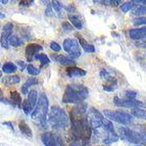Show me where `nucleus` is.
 Masks as SVG:
<instances>
[{"mask_svg":"<svg viewBox=\"0 0 146 146\" xmlns=\"http://www.w3.org/2000/svg\"><path fill=\"white\" fill-rule=\"evenodd\" d=\"M89 96V91L87 87L80 84H70L66 86L62 96L63 103H73V104H80L83 103L84 100Z\"/></svg>","mask_w":146,"mask_h":146,"instance_id":"obj_1","label":"nucleus"},{"mask_svg":"<svg viewBox=\"0 0 146 146\" xmlns=\"http://www.w3.org/2000/svg\"><path fill=\"white\" fill-rule=\"evenodd\" d=\"M47 123L53 130H66L70 124V119L64 110L54 105L48 112Z\"/></svg>","mask_w":146,"mask_h":146,"instance_id":"obj_2","label":"nucleus"},{"mask_svg":"<svg viewBox=\"0 0 146 146\" xmlns=\"http://www.w3.org/2000/svg\"><path fill=\"white\" fill-rule=\"evenodd\" d=\"M49 101L45 93H41L39 96V100L37 102L35 110L32 111L31 117L35 122L41 125L43 128L47 126V113L49 112Z\"/></svg>","mask_w":146,"mask_h":146,"instance_id":"obj_3","label":"nucleus"},{"mask_svg":"<svg viewBox=\"0 0 146 146\" xmlns=\"http://www.w3.org/2000/svg\"><path fill=\"white\" fill-rule=\"evenodd\" d=\"M103 113L110 122H115L119 125L128 126V125H131L133 122V117L131 115V113H128V112L123 111V110H105Z\"/></svg>","mask_w":146,"mask_h":146,"instance_id":"obj_4","label":"nucleus"},{"mask_svg":"<svg viewBox=\"0 0 146 146\" xmlns=\"http://www.w3.org/2000/svg\"><path fill=\"white\" fill-rule=\"evenodd\" d=\"M87 119L88 123L90 125V127L92 129L97 130L99 128H102L103 123H104V117L102 115V113L99 111L98 110L94 108V107H90L87 111Z\"/></svg>","mask_w":146,"mask_h":146,"instance_id":"obj_5","label":"nucleus"},{"mask_svg":"<svg viewBox=\"0 0 146 146\" xmlns=\"http://www.w3.org/2000/svg\"><path fill=\"white\" fill-rule=\"evenodd\" d=\"M125 138H126L127 141L134 144V145H146V138L144 136V134H141V133L134 131V130L130 129V128L125 129Z\"/></svg>","mask_w":146,"mask_h":146,"instance_id":"obj_6","label":"nucleus"},{"mask_svg":"<svg viewBox=\"0 0 146 146\" xmlns=\"http://www.w3.org/2000/svg\"><path fill=\"white\" fill-rule=\"evenodd\" d=\"M63 49L68 52L72 57H79L81 56L80 44L75 39H66L63 41Z\"/></svg>","mask_w":146,"mask_h":146,"instance_id":"obj_7","label":"nucleus"},{"mask_svg":"<svg viewBox=\"0 0 146 146\" xmlns=\"http://www.w3.org/2000/svg\"><path fill=\"white\" fill-rule=\"evenodd\" d=\"M113 103L115 105L119 107H127V108H142L144 106L145 103L141 102V101H138V100H131L128 99V98H125V99H122V98L117 97L115 96L113 98Z\"/></svg>","mask_w":146,"mask_h":146,"instance_id":"obj_8","label":"nucleus"},{"mask_svg":"<svg viewBox=\"0 0 146 146\" xmlns=\"http://www.w3.org/2000/svg\"><path fill=\"white\" fill-rule=\"evenodd\" d=\"M12 32H13V25L11 23H8L3 27L0 38V44L3 48L7 49L9 47V38L12 36Z\"/></svg>","mask_w":146,"mask_h":146,"instance_id":"obj_9","label":"nucleus"},{"mask_svg":"<svg viewBox=\"0 0 146 146\" xmlns=\"http://www.w3.org/2000/svg\"><path fill=\"white\" fill-rule=\"evenodd\" d=\"M41 140L45 146H59L60 140L51 132H44L41 136Z\"/></svg>","mask_w":146,"mask_h":146,"instance_id":"obj_10","label":"nucleus"},{"mask_svg":"<svg viewBox=\"0 0 146 146\" xmlns=\"http://www.w3.org/2000/svg\"><path fill=\"white\" fill-rule=\"evenodd\" d=\"M43 47L39 44H34V43H31L29 45H27L26 47V57H27V60L31 62L34 58V56L37 55V53L39 51H41Z\"/></svg>","mask_w":146,"mask_h":146,"instance_id":"obj_11","label":"nucleus"},{"mask_svg":"<svg viewBox=\"0 0 146 146\" xmlns=\"http://www.w3.org/2000/svg\"><path fill=\"white\" fill-rule=\"evenodd\" d=\"M51 59L56 62H58L61 66H75L76 62L74 59L70 58L68 56L61 55V54H51Z\"/></svg>","mask_w":146,"mask_h":146,"instance_id":"obj_12","label":"nucleus"},{"mask_svg":"<svg viewBox=\"0 0 146 146\" xmlns=\"http://www.w3.org/2000/svg\"><path fill=\"white\" fill-rule=\"evenodd\" d=\"M131 39L137 40V41H141L146 38V26L142 28H136V29H132L129 32Z\"/></svg>","mask_w":146,"mask_h":146,"instance_id":"obj_13","label":"nucleus"},{"mask_svg":"<svg viewBox=\"0 0 146 146\" xmlns=\"http://www.w3.org/2000/svg\"><path fill=\"white\" fill-rule=\"evenodd\" d=\"M87 72L83 68H77V66H68L66 68V75L70 78H77V77H84Z\"/></svg>","mask_w":146,"mask_h":146,"instance_id":"obj_14","label":"nucleus"},{"mask_svg":"<svg viewBox=\"0 0 146 146\" xmlns=\"http://www.w3.org/2000/svg\"><path fill=\"white\" fill-rule=\"evenodd\" d=\"M76 36L78 37L80 46H82V48L84 49V51H85L86 53H93V52H95V47L93 46L92 44H89L85 39H84L83 37L80 36L79 34H76Z\"/></svg>","mask_w":146,"mask_h":146,"instance_id":"obj_15","label":"nucleus"},{"mask_svg":"<svg viewBox=\"0 0 146 146\" xmlns=\"http://www.w3.org/2000/svg\"><path fill=\"white\" fill-rule=\"evenodd\" d=\"M9 101L13 106H17V107H19V108H22L23 99H22V95H21L19 92H17V91H11V92H10Z\"/></svg>","mask_w":146,"mask_h":146,"instance_id":"obj_16","label":"nucleus"},{"mask_svg":"<svg viewBox=\"0 0 146 146\" xmlns=\"http://www.w3.org/2000/svg\"><path fill=\"white\" fill-rule=\"evenodd\" d=\"M28 102L30 103V106H31L32 111L35 110V107L37 105V102H38V93H37L36 90H31L28 93Z\"/></svg>","mask_w":146,"mask_h":146,"instance_id":"obj_17","label":"nucleus"},{"mask_svg":"<svg viewBox=\"0 0 146 146\" xmlns=\"http://www.w3.org/2000/svg\"><path fill=\"white\" fill-rule=\"evenodd\" d=\"M19 128H20V131L25 137H27V138H32L33 136V132H32L31 128L29 127V125L27 124L26 122L24 121H21L19 123Z\"/></svg>","mask_w":146,"mask_h":146,"instance_id":"obj_18","label":"nucleus"},{"mask_svg":"<svg viewBox=\"0 0 146 146\" xmlns=\"http://www.w3.org/2000/svg\"><path fill=\"white\" fill-rule=\"evenodd\" d=\"M39 83V81H38V79L34 78V77H31V78H29L27 81H26V83L23 85L22 87V93L24 95L28 94L29 93V88L32 87V86L34 85H37V84Z\"/></svg>","mask_w":146,"mask_h":146,"instance_id":"obj_19","label":"nucleus"},{"mask_svg":"<svg viewBox=\"0 0 146 146\" xmlns=\"http://www.w3.org/2000/svg\"><path fill=\"white\" fill-rule=\"evenodd\" d=\"M3 84L5 85H8V86H11V85H17L21 82V77L17 75H12V76H7V77H5L4 79L2 80Z\"/></svg>","mask_w":146,"mask_h":146,"instance_id":"obj_20","label":"nucleus"},{"mask_svg":"<svg viewBox=\"0 0 146 146\" xmlns=\"http://www.w3.org/2000/svg\"><path fill=\"white\" fill-rule=\"evenodd\" d=\"M132 15L137 17H145L146 15V6L144 5H134V7L132 8Z\"/></svg>","mask_w":146,"mask_h":146,"instance_id":"obj_21","label":"nucleus"},{"mask_svg":"<svg viewBox=\"0 0 146 146\" xmlns=\"http://www.w3.org/2000/svg\"><path fill=\"white\" fill-rule=\"evenodd\" d=\"M68 21L71 23V25H73L76 29L81 30L83 28V23L81 22V19L78 15H68Z\"/></svg>","mask_w":146,"mask_h":146,"instance_id":"obj_22","label":"nucleus"},{"mask_svg":"<svg viewBox=\"0 0 146 146\" xmlns=\"http://www.w3.org/2000/svg\"><path fill=\"white\" fill-rule=\"evenodd\" d=\"M131 115L140 119H146V110L143 108H133L131 110Z\"/></svg>","mask_w":146,"mask_h":146,"instance_id":"obj_23","label":"nucleus"},{"mask_svg":"<svg viewBox=\"0 0 146 146\" xmlns=\"http://www.w3.org/2000/svg\"><path fill=\"white\" fill-rule=\"evenodd\" d=\"M119 139V135H117V132H113V133H107V136L103 139V143L106 144V145H110V144L113 143V142H117Z\"/></svg>","mask_w":146,"mask_h":146,"instance_id":"obj_24","label":"nucleus"},{"mask_svg":"<svg viewBox=\"0 0 146 146\" xmlns=\"http://www.w3.org/2000/svg\"><path fill=\"white\" fill-rule=\"evenodd\" d=\"M117 81L115 79H112V80L108 81L106 83L103 85V90L104 91H107V92H113V91L117 89Z\"/></svg>","mask_w":146,"mask_h":146,"instance_id":"obj_25","label":"nucleus"},{"mask_svg":"<svg viewBox=\"0 0 146 146\" xmlns=\"http://www.w3.org/2000/svg\"><path fill=\"white\" fill-rule=\"evenodd\" d=\"M2 72H4L5 74H15L17 72V66L12 62H6L3 64L2 66Z\"/></svg>","mask_w":146,"mask_h":146,"instance_id":"obj_26","label":"nucleus"},{"mask_svg":"<svg viewBox=\"0 0 146 146\" xmlns=\"http://www.w3.org/2000/svg\"><path fill=\"white\" fill-rule=\"evenodd\" d=\"M23 43H24V41L21 39L20 37L12 35V36L9 38V44L13 47H20Z\"/></svg>","mask_w":146,"mask_h":146,"instance_id":"obj_27","label":"nucleus"},{"mask_svg":"<svg viewBox=\"0 0 146 146\" xmlns=\"http://www.w3.org/2000/svg\"><path fill=\"white\" fill-rule=\"evenodd\" d=\"M36 59L41 61V66H46V64H49V63H50V59H49V57L46 55V54H43V53L37 54Z\"/></svg>","mask_w":146,"mask_h":146,"instance_id":"obj_28","label":"nucleus"},{"mask_svg":"<svg viewBox=\"0 0 146 146\" xmlns=\"http://www.w3.org/2000/svg\"><path fill=\"white\" fill-rule=\"evenodd\" d=\"M134 26H142V27H145L146 26V17H136L132 21Z\"/></svg>","mask_w":146,"mask_h":146,"instance_id":"obj_29","label":"nucleus"},{"mask_svg":"<svg viewBox=\"0 0 146 146\" xmlns=\"http://www.w3.org/2000/svg\"><path fill=\"white\" fill-rule=\"evenodd\" d=\"M134 7V4L131 1H127V2L121 4V10L123 12H129L130 10H132V8Z\"/></svg>","mask_w":146,"mask_h":146,"instance_id":"obj_30","label":"nucleus"},{"mask_svg":"<svg viewBox=\"0 0 146 146\" xmlns=\"http://www.w3.org/2000/svg\"><path fill=\"white\" fill-rule=\"evenodd\" d=\"M100 77H101V79H102L103 81H105V82H108V81L113 79L111 77V75H110V72H107L106 70H101V71H100Z\"/></svg>","mask_w":146,"mask_h":146,"instance_id":"obj_31","label":"nucleus"},{"mask_svg":"<svg viewBox=\"0 0 146 146\" xmlns=\"http://www.w3.org/2000/svg\"><path fill=\"white\" fill-rule=\"evenodd\" d=\"M51 5H52V8H53V10H55V12H58V13H60V12L62 11V5H61L60 2H58L57 0H52Z\"/></svg>","mask_w":146,"mask_h":146,"instance_id":"obj_32","label":"nucleus"},{"mask_svg":"<svg viewBox=\"0 0 146 146\" xmlns=\"http://www.w3.org/2000/svg\"><path fill=\"white\" fill-rule=\"evenodd\" d=\"M27 71H28V73H29L31 76H38L40 74V70L36 68L34 66H33V64H28Z\"/></svg>","mask_w":146,"mask_h":146,"instance_id":"obj_33","label":"nucleus"},{"mask_svg":"<svg viewBox=\"0 0 146 146\" xmlns=\"http://www.w3.org/2000/svg\"><path fill=\"white\" fill-rule=\"evenodd\" d=\"M22 108H23V110H24V112L26 113V115H29L30 112H32L31 106H30V103L28 102V100H27V99L23 100Z\"/></svg>","mask_w":146,"mask_h":146,"instance_id":"obj_34","label":"nucleus"},{"mask_svg":"<svg viewBox=\"0 0 146 146\" xmlns=\"http://www.w3.org/2000/svg\"><path fill=\"white\" fill-rule=\"evenodd\" d=\"M125 96H126V98H128V99L135 100L137 97V92L132 91V90H127L126 92H125Z\"/></svg>","mask_w":146,"mask_h":146,"instance_id":"obj_35","label":"nucleus"},{"mask_svg":"<svg viewBox=\"0 0 146 146\" xmlns=\"http://www.w3.org/2000/svg\"><path fill=\"white\" fill-rule=\"evenodd\" d=\"M62 30L66 33H70V32H73L74 28L73 26L71 25V23L68 22H63L62 23Z\"/></svg>","mask_w":146,"mask_h":146,"instance_id":"obj_36","label":"nucleus"},{"mask_svg":"<svg viewBox=\"0 0 146 146\" xmlns=\"http://www.w3.org/2000/svg\"><path fill=\"white\" fill-rule=\"evenodd\" d=\"M50 48H51L54 52H59L61 50L60 45H59L57 42H54V41H52L51 43H50Z\"/></svg>","mask_w":146,"mask_h":146,"instance_id":"obj_37","label":"nucleus"},{"mask_svg":"<svg viewBox=\"0 0 146 146\" xmlns=\"http://www.w3.org/2000/svg\"><path fill=\"white\" fill-rule=\"evenodd\" d=\"M103 5H106V6H117V0H102L101 1Z\"/></svg>","mask_w":146,"mask_h":146,"instance_id":"obj_38","label":"nucleus"},{"mask_svg":"<svg viewBox=\"0 0 146 146\" xmlns=\"http://www.w3.org/2000/svg\"><path fill=\"white\" fill-rule=\"evenodd\" d=\"M134 5H144L146 6V0H130Z\"/></svg>","mask_w":146,"mask_h":146,"instance_id":"obj_39","label":"nucleus"},{"mask_svg":"<svg viewBox=\"0 0 146 146\" xmlns=\"http://www.w3.org/2000/svg\"><path fill=\"white\" fill-rule=\"evenodd\" d=\"M32 2H33V0H21L20 5L21 6H30Z\"/></svg>","mask_w":146,"mask_h":146,"instance_id":"obj_40","label":"nucleus"},{"mask_svg":"<svg viewBox=\"0 0 146 146\" xmlns=\"http://www.w3.org/2000/svg\"><path fill=\"white\" fill-rule=\"evenodd\" d=\"M0 102H3V103L10 102L9 100L5 99V98H4V95H3V92H2V90H1V88H0Z\"/></svg>","mask_w":146,"mask_h":146,"instance_id":"obj_41","label":"nucleus"},{"mask_svg":"<svg viewBox=\"0 0 146 146\" xmlns=\"http://www.w3.org/2000/svg\"><path fill=\"white\" fill-rule=\"evenodd\" d=\"M66 10L70 12V15H71L72 12H76V11H77V9H76V7H75V4H70L68 7H66Z\"/></svg>","mask_w":146,"mask_h":146,"instance_id":"obj_42","label":"nucleus"},{"mask_svg":"<svg viewBox=\"0 0 146 146\" xmlns=\"http://www.w3.org/2000/svg\"><path fill=\"white\" fill-rule=\"evenodd\" d=\"M17 64H19V66H20L21 71H24L25 68H27V66H28L24 61H17Z\"/></svg>","mask_w":146,"mask_h":146,"instance_id":"obj_43","label":"nucleus"},{"mask_svg":"<svg viewBox=\"0 0 146 146\" xmlns=\"http://www.w3.org/2000/svg\"><path fill=\"white\" fill-rule=\"evenodd\" d=\"M3 125H4V126H7L11 131L15 132V128H13V125H12L11 122H3Z\"/></svg>","mask_w":146,"mask_h":146,"instance_id":"obj_44","label":"nucleus"},{"mask_svg":"<svg viewBox=\"0 0 146 146\" xmlns=\"http://www.w3.org/2000/svg\"><path fill=\"white\" fill-rule=\"evenodd\" d=\"M52 15L51 7H50V6H48V7L46 8V15Z\"/></svg>","mask_w":146,"mask_h":146,"instance_id":"obj_45","label":"nucleus"},{"mask_svg":"<svg viewBox=\"0 0 146 146\" xmlns=\"http://www.w3.org/2000/svg\"><path fill=\"white\" fill-rule=\"evenodd\" d=\"M41 1L43 2L44 5H46L47 7H48V6H50V4H49V0H41Z\"/></svg>","mask_w":146,"mask_h":146,"instance_id":"obj_46","label":"nucleus"},{"mask_svg":"<svg viewBox=\"0 0 146 146\" xmlns=\"http://www.w3.org/2000/svg\"><path fill=\"white\" fill-rule=\"evenodd\" d=\"M0 1H1L3 4H7V2H8V0H0Z\"/></svg>","mask_w":146,"mask_h":146,"instance_id":"obj_47","label":"nucleus"},{"mask_svg":"<svg viewBox=\"0 0 146 146\" xmlns=\"http://www.w3.org/2000/svg\"><path fill=\"white\" fill-rule=\"evenodd\" d=\"M1 77H2V71H0V79H1Z\"/></svg>","mask_w":146,"mask_h":146,"instance_id":"obj_48","label":"nucleus"},{"mask_svg":"<svg viewBox=\"0 0 146 146\" xmlns=\"http://www.w3.org/2000/svg\"><path fill=\"white\" fill-rule=\"evenodd\" d=\"M144 136H145V138H146V129L144 130Z\"/></svg>","mask_w":146,"mask_h":146,"instance_id":"obj_49","label":"nucleus"},{"mask_svg":"<svg viewBox=\"0 0 146 146\" xmlns=\"http://www.w3.org/2000/svg\"><path fill=\"white\" fill-rule=\"evenodd\" d=\"M74 146H76V145H74Z\"/></svg>","mask_w":146,"mask_h":146,"instance_id":"obj_50","label":"nucleus"},{"mask_svg":"<svg viewBox=\"0 0 146 146\" xmlns=\"http://www.w3.org/2000/svg\"><path fill=\"white\" fill-rule=\"evenodd\" d=\"M0 28H1V27H0Z\"/></svg>","mask_w":146,"mask_h":146,"instance_id":"obj_51","label":"nucleus"}]
</instances>
